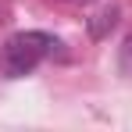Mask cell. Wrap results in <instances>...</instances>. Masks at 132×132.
<instances>
[{
  "label": "cell",
  "mask_w": 132,
  "mask_h": 132,
  "mask_svg": "<svg viewBox=\"0 0 132 132\" xmlns=\"http://www.w3.org/2000/svg\"><path fill=\"white\" fill-rule=\"evenodd\" d=\"M71 4H89V0H71Z\"/></svg>",
  "instance_id": "277c9868"
},
{
  "label": "cell",
  "mask_w": 132,
  "mask_h": 132,
  "mask_svg": "<svg viewBox=\"0 0 132 132\" xmlns=\"http://www.w3.org/2000/svg\"><path fill=\"white\" fill-rule=\"evenodd\" d=\"M114 25H118V7H104V11H96L86 22V29H89V36L100 43V39H107L111 32H114Z\"/></svg>",
  "instance_id": "7a4b0ae2"
},
{
  "label": "cell",
  "mask_w": 132,
  "mask_h": 132,
  "mask_svg": "<svg viewBox=\"0 0 132 132\" xmlns=\"http://www.w3.org/2000/svg\"><path fill=\"white\" fill-rule=\"evenodd\" d=\"M61 46H64V43H61L57 36L39 32V29L14 32V36L4 43V50H0V68H4L7 79H22V75H29V71H36L39 61L61 54Z\"/></svg>",
  "instance_id": "6da1fadb"
},
{
  "label": "cell",
  "mask_w": 132,
  "mask_h": 132,
  "mask_svg": "<svg viewBox=\"0 0 132 132\" xmlns=\"http://www.w3.org/2000/svg\"><path fill=\"white\" fill-rule=\"evenodd\" d=\"M118 68H121V75H132V32L118 46Z\"/></svg>",
  "instance_id": "3957f363"
}]
</instances>
